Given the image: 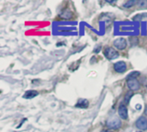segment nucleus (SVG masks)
I'll use <instances>...</instances> for the list:
<instances>
[{
	"instance_id": "1",
	"label": "nucleus",
	"mask_w": 147,
	"mask_h": 132,
	"mask_svg": "<svg viewBox=\"0 0 147 132\" xmlns=\"http://www.w3.org/2000/svg\"><path fill=\"white\" fill-rule=\"evenodd\" d=\"M107 126L110 129H113V130H117L119 128H121V119L117 117V116H114V117H111L109 118L108 120H107V123H106Z\"/></svg>"
},
{
	"instance_id": "2",
	"label": "nucleus",
	"mask_w": 147,
	"mask_h": 132,
	"mask_svg": "<svg viewBox=\"0 0 147 132\" xmlns=\"http://www.w3.org/2000/svg\"><path fill=\"white\" fill-rule=\"evenodd\" d=\"M104 55L109 60H115V59H117L119 57V53L115 49H114L113 48L109 47V48H105Z\"/></svg>"
},
{
	"instance_id": "3",
	"label": "nucleus",
	"mask_w": 147,
	"mask_h": 132,
	"mask_svg": "<svg viewBox=\"0 0 147 132\" xmlns=\"http://www.w3.org/2000/svg\"><path fill=\"white\" fill-rule=\"evenodd\" d=\"M127 85L131 91H138L140 88V83L137 79H127Z\"/></svg>"
},
{
	"instance_id": "4",
	"label": "nucleus",
	"mask_w": 147,
	"mask_h": 132,
	"mask_svg": "<svg viewBox=\"0 0 147 132\" xmlns=\"http://www.w3.org/2000/svg\"><path fill=\"white\" fill-rule=\"evenodd\" d=\"M114 46L119 49V50H123L127 48V40L125 38H122V37H119L117 39H115L114 41Z\"/></svg>"
},
{
	"instance_id": "5",
	"label": "nucleus",
	"mask_w": 147,
	"mask_h": 132,
	"mask_svg": "<svg viewBox=\"0 0 147 132\" xmlns=\"http://www.w3.org/2000/svg\"><path fill=\"white\" fill-rule=\"evenodd\" d=\"M114 69L115 70V72L122 73L127 71V64L124 61H118V62L115 63Z\"/></svg>"
},
{
	"instance_id": "6",
	"label": "nucleus",
	"mask_w": 147,
	"mask_h": 132,
	"mask_svg": "<svg viewBox=\"0 0 147 132\" xmlns=\"http://www.w3.org/2000/svg\"><path fill=\"white\" fill-rule=\"evenodd\" d=\"M136 126L139 130L141 131H146L147 130V119L145 117H140L137 122H136Z\"/></svg>"
},
{
	"instance_id": "7",
	"label": "nucleus",
	"mask_w": 147,
	"mask_h": 132,
	"mask_svg": "<svg viewBox=\"0 0 147 132\" xmlns=\"http://www.w3.org/2000/svg\"><path fill=\"white\" fill-rule=\"evenodd\" d=\"M118 114H119L121 118H122L124 120L127 119V118H128V112H127V107L124 105H120V107L118 109Z\"/></svg>"
},
{
	"instance_id": "8",
	"label": "nucleus",
	"mask_w": 147,
	"mask_h": 132,
	"mask_svg": "<svg viewBox=\"0 0 147 132\" xmlns=\"http://www.w3.org/2000/svg\"><path fill=\"white\" fill-rule=\"evenodd\" d=\"M72 13L71 10H69L68 9H65L61 14H60V17H62L63 19H65V20H68V19H71L72 17Z\"/></svg>"
},
{
	"instance_id": "9",
	"label": "nucleus",
	"mask_w": 147,
	"mask_h": 132,
	"mask_svg": "<svg viewBox=\"0 0 147 132\" xmlns=\"http://www.w3.org/2000/svg\"><path fill=\"white\" fill-rule=\"evenodd\" d=\"M38 94H39V93H38V92H37V91L30 90V91L26 92V93H24V96H23V97H24L25 99H33V98L36 97Z\"/></svg>"
},
{
	"instance_id": "10",
	"label": "nucleus",
	"mask_w": 147,
	"mask_h": 132,
	"mask_svg": "<svg viewBox=\"0 0 147 132\" xmlns=\"http://www.w3.org/2000/svg\"><path fill=\"white\" fill-rule=\"evenodd\" d=\"M88 105H89V102L86 99H80V100H78V104L76 105V106L79 107V108H87Z\"/></svg>"
},
{
	"instance_id": "11",
	"label": "nucleus",
	"mask_w": 147,
	"mask_h": 132,
	"mask_svg": "<svg viewBox=\"0 0 147 132\" xmlns=\"http://www.w3.org/2000/svg\"><path fill=\"white\" fill-rule=\"evenodd\" d=\"M132 96H133V93H132L131 91L128 92V93H127V94L125 95V98H124V100H125V102H126L127 104L129 103V100L131 99Z\"/></svg>"
},
{
	"instance_id": "12",
	"label": "nucleus",
	"mask_w": 147,
	"mask_h": 132,
	"mask_svg": "<svg viewBox=\"0 0 147 132\" xmlns=\"http://www.w3.org/2000/svg\"><path fill=\"white\" fill-rule=\"evenodd\" d=\"M136 3H138V2H137V1H127V3H125L123 4V6H124L125 8H130V7L134 6Z\"/></svg>"
},
{
	"instance_id": "13",
	"label": "nucleus",
	"mask_w": 147,
	"mask_h": 132,
	"mask_svg": "<svg viewBox=\"0 0 147 132\" xmlns=\"http://www.w3.org/2000/svg\"><path fill=\"white\" fill-rule=\"evenodd\" d=\"M140 75V72H133L132 73H130L127 79H137V77Z\"/></svg>"
},
{
	"instance_id": "14",
	"label": "nucleus",
	"mask_w": 147,
	"mask_h": 132,
	"mask_svg": "<svg viewBox=\"0 0 147 132\" xmlns=\"http://www.w3.org/2000/svg\"><path fill=\"white\" fill-rule=\"evenodd\" d=\"M102 132H113L112 131H110V130H103Z\"/></svg>"
},
{
	"instance_id": "15",
	"label": "nucleus",
	"mask_w": 147,
	"mask_h": 132,
	"mask_svg": "<svg viewBox=\"0 0 147 132\" xmlns=\"http://www.w3.org/2000/svg\"><path fill=\"white\" fill-rule=\"evenodd\" d=\"M138 132H141V131H138Z\"/></svg>"
}]
</instances>
